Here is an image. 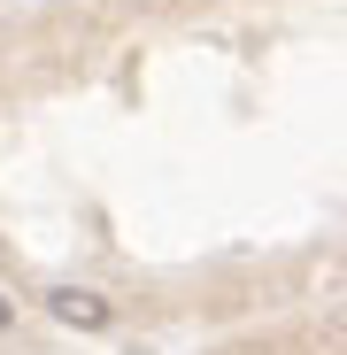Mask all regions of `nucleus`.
Wrapping results in <instances>:
<instances>
[{
    "mask_svg": "<svg viewBox=\"0 0 347 355\" xmlns=\"http://www.w3.org/2000/svg\"><path fill=\"white\" fill-rule=\"evenodd\" d=\"M16 332V302H8V293H0V340H8Z\"/></svg>",
    "mask_w": 347,
    "mask_h": 355,
    "instance_id": "f03ea898",
    "label": "nucleus"
},
{
    "mask_svg": "<svg viewBox=\"0 0 347 355\" xmlns=\"http://www.w3.org/2000/svg\"><path fill=\"white\" fill-rule=\"evenodd\" d=\"M46 309L62 317V324H78V332H108V324H116V302H108V293H93V286H54Z\"/></svg>",
    "mask_w": 347,
    "mask_h": 355,
    "instance_id": "f257e3e1",
    "label": "nucleus"
}]
</instances>
